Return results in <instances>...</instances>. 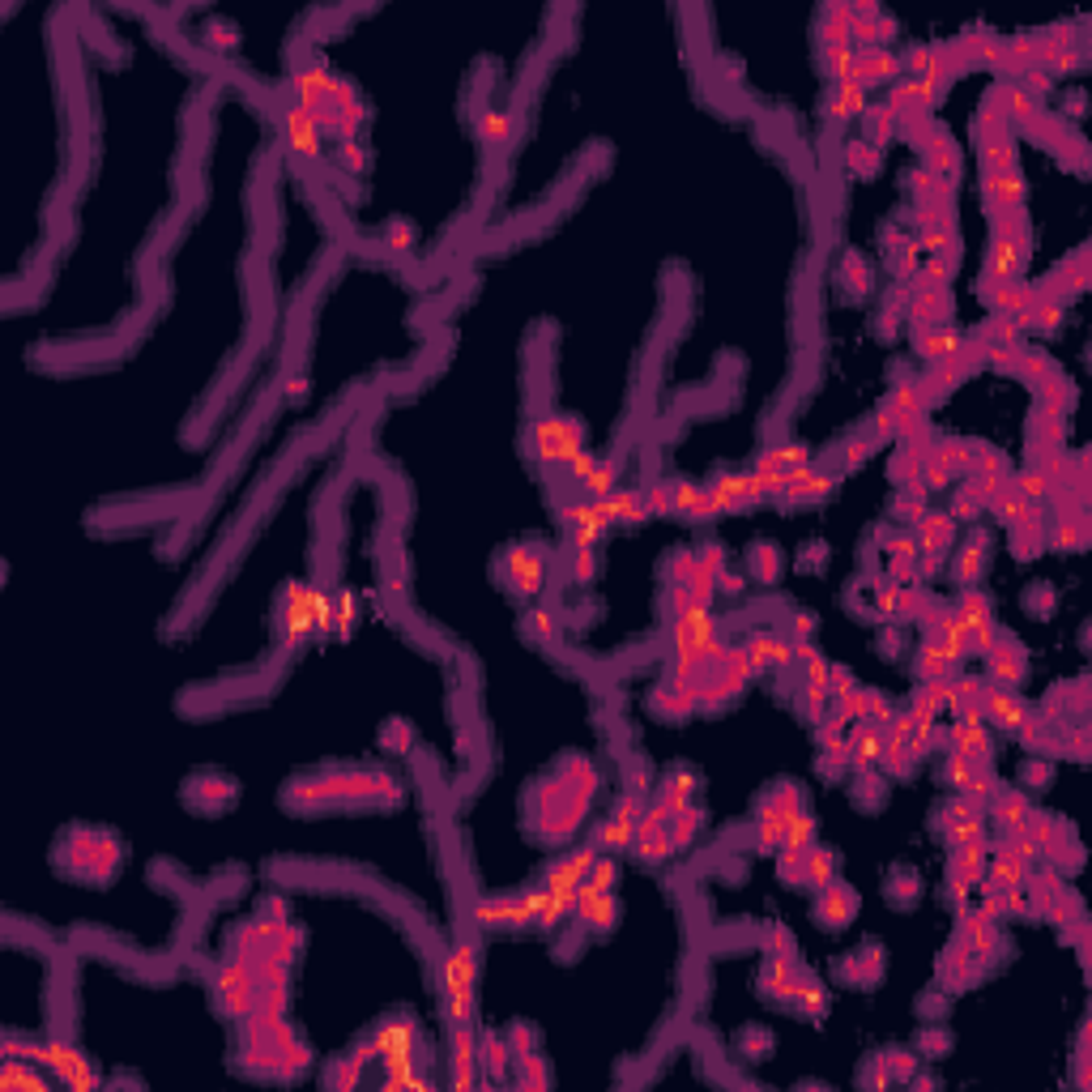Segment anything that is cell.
I'll return each mask as SVG.
<instances>
[{
    "instance_id": "cell-39",
    "label": "cell",
    "mask_w": 1092,
    "mask_h": 1092,
    "mask_svg": "<svg viewBox=\"0 0 1092 1092\" xmlns=\"http://www.w3.org/2000/svg\"><path fill=\"white\" fill-rule=\"evenodd\" d=\"M947 1042H952V1037H947L944 1029H922V1032H918V1054L939 1058V1054L947 1050Z\"/></svg>"
},
{
    "instance_id": "cell-11",
    "label": "cell",
    "mask_w": 1092,
    "mask_h": 1092,
    "mask_svg": "<svg viewBox=\"0 0 1092 1092\" xmlns=\"http://www.w3.org/2000/svg\"><path fill=\"white\" fill-rule=\"evenodd\" d=\"M947 311H952L947 290H918V295H909V303H905V316L913 329H918V324H944Z\"/></svg>"
},
{
    "instance_id": "cell-34",
    "label": "cell",
    "mask_w": 1092,
    "mask_h": 1092,
    "mask_svg": "<svg viewBox=\"0 0 1092 1092\" xmlns=\"http://www.w3.org/2000/svg\"><path fill=\"white\" fill-rule=\"evenodd\" d=\"M359 1071H363L359 1058H342V1063H333V1067H329L324 1084H329V1088H337V1084H342V1088H355V1084H359Z\"/></svg>"
},
{
    "instance_id": "cell-28",
    "label": "cell",
    "mask_w": 1092,
    "mask_h": 1092,
    "mask_svg": "<svg viewBox=\"0 0 1092 1092\" xmlns=\"http://www.w3.org/2000/svg\"><path fill=\"white\" fill-rule=\"evenodd\" d=\"M845 167L857 175H870L879 167V149L867 146V141H854V146H845Z\"/></svg>"
},
{
    "instance_id": "cell-44",
    "label": "cell",
    "mask_w": 1092,
    "mask_h": 1092,
    "mask_svg": "<svg viewBox=\"0 0 1092 1092\" xmlns=\"http://www.w3.org/2000/svg\"><path fill=\"white\" fill-rule=\"evenodd\" d=\"M944 1007H947V990H931V994H922L918 999V1011L922 1016H931V1020L944 1016Z\"/></svg>"
},
{
    "instance_id": "cell-16",
    "label": "cell",
    "mask_w": 1092,
    "mask_h": 1092,
    "mask_svg": "<svg viewBox=\"0 0 1092 1092\" xmlns=\"http://www.w3.org/2000/svg\"><path fill=\"white\" fill-rule=\"evenodd\" d=\"M918 751L905 743V738H883V751H879V764H883V777H909L913 764H918Z\"/></svg>"
},
{
    "instance_id": "cell-23",
    "label": "cell",
    "mask_w": 1092,
    "mask_h": 1092,
    "mask_svg": "<svg viewBox=\"0 0 1092 1092\" xmlns=\"http://www.w3.org/2000/svg\"><path fill=\"white\" fill-rule=\"evenodd\" d=\"M695 781H700V777H695L692 769H671V772H666V781L653 785V790H661V794L671 798V807L679 811V807H687V803H692Z\"/></svg>"
},
{
    "instance_id": "cell-33",
    "label": "cell",
    "mask_w": 1092,
    "mask_h": 1092,
    "mask_svg": "<svg viewBox=\"0 0 1092 1092\" xmlns=\"http://www.w3.org/2000/svg\"><path fill=\"white\" fill-rule=\"evenodd\" d=\"M973 769H977V764H973L968 756H960V751H947V759H944V781L960 790V785H965L968 777H973Z\"/></svg>"
},
{
    "instance_id": "cell-18",
    "label": "cell",
    "mask_w": 1092,
    "mask_h": 1092,
    "mask_svg": "<svg viewBox=\"0 0 1092 1092\" xmlns=\"http://www.w3.org/2000/svg\"><path fill=\"white\" fill-rule=\"evenodd\" d=\"M525 636L538 640V645L555 649L559 645V610L555 606H534L525 615Z\"/></svg>"
},
{
    "instance_id": "cell-48",
    "label": "cell",
    "mask_w": 1092,
    "mask_h": 1092,
    "mask_svg": "<svg viewBox=\"0 0 1092 1092\" xmlns=\"http://www.w3.org/2000/svg\"><path fill=\"white\" fill-rule=\"evenodd\" d=\"M888 1080H892V1071L883 1067V1058H875V1063L867 1067V1076H862V1084H867V1088H888Z\"/></svg>"
},
{
    "instance_id": "cell-14",
    "label": "cell",
    "mask_w": 1092,
    "mask_h": 1092,
    "mask_svg": "<svg viewBox=\"0 0 1092 1092\" xmlns=\"http://www.w3.org/2000/svg\"><path fill=\"white\" fill-rule=\"evenodd\" d=\"M1007 530H1011V551H1016L1020 559L1042 555V546H1045V508L1032 512V517H1024V521H1016V525H1007Z\"/></svg>"
},
{
    "instance_id": "cell-26",
    "label": "cell",
    "mask_w": 1092,
    "mask_h": 1092,
    "mask_svg": "<svg viewBox=\"0 0 1092 1092\" xmlns=\"http://www.w3.org/2000/svg\"><path fill=\"white\" fill-rule=\"evenodd\" d=\"M867 700H870V687H849V692L836 695L832 713H836V717H845L849 726H854V721H867Z\"/></svg>"
},
{
    "instance_id": "cell-37",
    "label": "cell",
    "mask_w": 1092,
    "mask_h": 1092,
    "mask_svg": "<svg viewBox=\"0 0 1092 1092\" xmlns=\"http://www.w3.org/2000/svg\"><path fill=\"white\" fill-rule=\"evenodd\" d=\"M883 1067L892 1071V1076H901V1080H909L913 1071H918V1058L909 1054V1050H883Z\"/></svg>"
},
{
    "instance_id": "cell-30",
    "label": "cell",
    "mask_w": 1092,
    "mask_h": 1092,
    "mask_svg": "<svg viewBox=\"0 0 1092 1092\" xmlns=\"http://www.w3.org/2000/svg\"><path fill=\"white\" fill-rule=\"evenodd\" d=\"M640 491H645V508L653 512V517H666V512H674V504H671V483H666V478H653V483H645Z\"/></svg>"
},
{
    "instance_id": "cell-36",
    "label": "cell",
    "mask_w": 1092,
    "mask_h": 1092,
    "mask_svg": "<svg viewBox=\"0 0 1092 1092\" xmlns=\"http://www.w3.org/2000/svg\"><path fill=\"white\" fill-rule=\"evenodd\" d=\"M504 1042H508V1050H512V1063L525 1054H534V1029H525V1024H512V1029L504 1032Z\"/></svg>"
},
{
    "instance_id": "cell-2",
    "label": "cell",
    "mask_w": 1092,
    "mask_h": 1092,
    "mask_svg": "<svg viewBox=\"0 0 1092 1092\" xmlns=\"http://www.w3.org/2000/svg\"><path fill=\"white\" fill-rule=\"evenodd\" d=\"M981 197H986V210L990 218H1011V213H1024V180L1016 175H981Z\"/></svg>"
},
{
    "instance_id": "cell-49",
    "label": "cell",
    "mask_w": 1092,
    "mask_h": 1092,
    "mask_svg": "<svg viewBox=\"0 0 1092 1092\" xmlns=\"http://www.w3.org/2000/svg\"><path fill=\"white\" fill-rule=\"evenodd\" d=\"M901 645H905V640H901V632H896V628H883V632H879V649L888 653V658H896V653H901Z\"/></svg>"
},
{
    "instance_id": "cell-45",
    "label": "cell",
    "mask_w": 1092,
    "mask_h": 1092,
    "mask_svg": "<svg viewBox=\"0 0 1092 1092\" xmlns=\"http://www.w3.org/2000/svg\"><path fill=\"white\" fill-rule=\"evenodd\" d=\"M849 687H857L854 674L845 671V666H828V695H832V700H836L841 692H849Z\"/></svg>"
},
{
    "instance_id": "cell-43",
    "label": "cell",
    "mask_w": 1092,
    "mask_h": 1092,
    "mask_svg": "<svg viewBox=\"0 0 1092 1092\" xmlns=\"http://www.w3.org/2000/svg\"><path fill=\"white\" fill-rule=\"evenodd\" d=\"M1024 602H1029V606L1037 610V615H1045V610L1054 606V589H1050L1045 581H1042V584H1032L1029 594H1024Z\"/></svg>"
},
{
    "instance_id": "cell-25",
    "label": "cell",
    "mask_w": 1092,
    "mask_h": 1092,
    "mask_svg": "<svg viewBox=\"0 0 1092 1092\" xmlns=\"http://www.w3.org/2000/svg\"><path fill=\"white\" fill-rule=\"evenodd\" d=\"M883 790H888V777L875 769H854V798L862 807H879Z\"/></svg>"
},
{
    "instance_id": "cell-38",
    "label": "cell",
    "mask_w": 1092,
    "mask_h": 1092,
    "mask_svg": "<svg viewBox=\"0 0 1092 1092\" xmlns=\"http://www.w3.org/2000/svg\"><path fill=\"white\" fill-rule=\"evenodd\" d=\"M977 512H981V499L973 496L965 483H960V486H956V496H952V517H960V521H973Z\"/></svg>"
},
{
    "instance_id": "cell-46",
    "label": "cell",
    "mask_w": 1092,
    "mask_h": 1092,
    "mask_svg": "<svg viewBox=\"0 0 1092 1092\" xmlns=\"http://www.w3.org/2000/svg\"><path fill=\"white\" fill-rule=\"evenodd\" d=\"M380 248H388V252H406V248H410V226H406V223H393V226L385 231V244H380Z\"/></svg>"
},
{
    "instance_id": "cell-40",
    "label": "cell",
    "mask_w": 1092,
    "mask_h": 1092,
    "mask_svg": "<svg viewBox=\"0 0 1092 1092\" xmlns=\"http://www.w3.org/2000/svg\"><path fill=\"white\" fill-rule=\"evenodd\" d=\"M777 870H781V879L803 883V849H781V857H777Z\"/></svg>"
},
{
    "instance_id": "cell-22",
    "label": "cell",
    "mask_w": 1092,
    "mask_h": 1092,
    "mask_svg": "<svg viewBox=\"0 0 1092 1092\" xmlns=\"http://www.w3.org/2000/svg\"><path fill=\"white\" fill-rule=\"evenodd\" d=\"M892 133H896V120L883 112L879 103H875V107H862V141H867V146L879 149L883 141H892Z\"/></svg>"
},
{
    "instance_id": "cell-41",
    "label": "cell",
    "mask_w": 1092,
    "mask_h": 1092,
    "mask_svg": "<svg viewBox=\"0 0 1092 1092\" xmlns=\"http://www.w3.org/2000/svg\"><path fill=\"white\" fill-rule=\"evenodd\" d=\"M1020 777L1029 785H1045L1050 781V756H1029L1024 759V769H1020Z\"/></svg>"
},
{
    "instance_id": "cell-31",
    "label": "cell",
    "mask_w": 1092,
    "mask_h": 1092,
    "mask_svg": "<svg viewBox=\"0 0 1092 1092\" xmlns=\"http://www.w3.org/2000/svg\"><path fill=\"white\" fill-rule=\"evenodd\" d=\"M337 167H342V175H359L363 167H367V149H363L359 136L337 146Z\"/></svg>"
},
{
    "instance_id": "cell-13",
    "label": "cell",
    "mask_w": 1092,
    "mask_h": 1092,
    "mask_svg": "<svg viewBox=\"0 0 1092 1092\" xmlns=\"http://www.w3.org/2000/svg\"><path fill=\"white\" fill-rule=\"evenodd\" d=\"M956 666H960V658H952L944 645H934V640H922L918 653H913V674H918L922 682L926 679H947V674H956Z\"/></svg>"
},
{
    "instance_id": "cell-47",
    "label": "cell",
    "mask_w": 1092,
    "mask_h": 1092,
    "mask_svg": "<svg viewBox=\"0 0 1092 1092\" xmlns=\"http://www.w3.org/2000/svg\"><path fill=\"white\" fill-rule=\"evenodd\" d=\"M824 563H828V551H824V542H807V546H803L798 568H824Z\"/></svg>"
},
{
    "instance_id": "cell-32",
    "label": "cell",
    "mask_w": 1092,
    "mask_h": 1092,
    "mask_svg": "<svg viewBox=\"0 0 1092 1092\" xmlns=\"http://www.w3.org/2000/svg\"><path fill=\"white\" fill-rule=\"evenodd\" d=\"M738 1050H743V1058H751V1063H759V1058L772 1054V1037L764 1029H747L743 1037H738Z\"/></svg>"
},
{
    "instance_id": "cell-4",
    "label": "cell",
    "mask_w": 1092,
    "mask_h": 1092,
    "mask_svg": "<svg viewBox=\"0 0 1092 1092\" xmlns=\"http://www.w3.org/2000/svg\"><path fill=\"white\" fill-rule=\"evenodd\" d=\"M1029 798H1024V790H1007V785H999V794L986 803V824H994L999 828V836L1003 832H1020L1024 828V819H1029Z\"/></svg>"
},
{
    "instance_id": "cell-9",
    "label": "cell",
    "mask_w": 1092,
    "mask_h": 1092,
    "mask_svg": "<svg viewBox=\"0 0 1092 1092\" xmlns=\"http://www.w3.org/2000/svg\"><path fill=\"white\" fill-rule=\"evenodd\" d=\"M862 107H867V90L845 86V82H832L828 99H824V120H828V128L836 133V128H841L845 120H854Z\"/></svg>"
},
{
    "instance_id": "cell-5",
    "label": "cell",
    "mask_w": 1092,
    "mask_h": 1092,
    "mask_svg": "<svg viewBox=\"0 0 1092 1092\" xmlns=\"http://www.w3.org/2000/svg\"><path fill=\"white\" fill-rule=\"evenodd\" d=\"M986 555H990V534L986 530H973V534L965 538V542L956 546L952 555V581L965 589V584H973L981 576V568H986Z\"/></svg>"
},
{
    "instance_id": "cell-35",
    "label": "cell",
    "mask_w": 1092,
    "mask_h": 1092,
    "mask_svg": "<svg viewBox=\"0 0 1092 1092\" xmlns=\"http://www.w3.org/2000/svg\"><path fill=\"white\" fill-rule=\"evenodd\" d=\"M845 769H849V756H845V743L819 747V772H824V777H841Z\"/></svg>"
},
{
    "instance_id": "cell-42",
    "label": "cell",
    "mask_w": 1092,
    "mask_h": 1092,
    "mask_svg": "<svg viewBox=\"0 0 1092 1092\" xmlns=\"http://www.w3.org/2000/svg\"><path fill=\"white\" fill-rule=\"evenodd\" d=\"M721 563H726V551H721L717 542H700V551H695V568L721 572Z\"/></svg>"
},
{
    "instance_id": "cell-21",
    "label": "cell",
    "mask_w": 1092,
    "mask_h": 1092,
    "mask_svg": "<svg viewBox=\"0 0 1092 1092\" xmlns=\"http://www.w3.org/2000/svg\"><path fill=\"white\" fill-rule=\"evenodd\" d=\"M977 815H986V811H977L965 794H956L934 811V832H952V828H960V824H968V819H977Z\"/></svg>"
},
{
    "instance_id": "cell-15",
    "label": "cell",
    "mask_w": 1092,
    "mask_h": 1092,
    "mask_svg": "<svg viewBox=\"0 0 1092 1092\" xmlns=\"http://www.w3.org/2000/svg\"><path fill=\"white\" fill-rule=\"evenodd\" d=\"M828 879H836V854L811 841L807 849H803V883H811V888H824Z\"/></svg>"
},
{
    "instance_id": "cell-27",
    "label": "cell",
    "mask_w": 1092,
    "mask_h": 1092,
    "mask_svg": "<svg viewBox=\"0 0 1092 1092\" xmlns=\"http://www.w3.org/2000/svg\"><path fill=\"white\" fill-rule=\"evenodd\" d=\"M632 849L645 857V862H666V857L674 854V841L666 828H658V832H649V836H636Z\"/></svg>"
},
{
    "instance_id": "cell-24",
    "label": "cell",
    "mask_w": 1092,
    "mask_h": 1092,
    "mask_svg": "<svg viewBox=\"0 0 1092 1092\" xmlns=\"http://www.w3.org/2000/svg\"><path fill=\"white\" fill-rule=\"evenodd\" d=\"M747 568H751V576L756 581H777V568H781V551L772 542H759L747 551Z\"/></svg>"
},
{
    "instance_id": "cell-6",
    "label": "cell",
    "mask_w": 1092,
    "mask_h": 1092,
    "mask_svg": "<svg viewBox=\"0 0 1092 1092\" xmlns=\"http://www.w3.org/2000/svg\"><path fill=\"white\" fill-rule=\"evenodd\" d=\"M883 751V730L870 726V721H854L845 730V756H849V769H875Z\"/></svg>"
},
{
    "instance_id": "cell-8",
    "label": "cell",
    "mask_w": 1092,
    "mask_h": 1092,
    "mask_svg": "<svg viewBox=\"0 0 1092 1092\" xmlns=\"http://www.w3.org/2000/svg\"><path fill=\"white\" fill-rule=\"evenodd\" d=\"M653 708L666 713V717H687L692 708H700L695 682H682V679H674V674H666V679L658 682V692H653Z\"/></svg>"
},
{
    "instance_id": "cell-17",
    "label": "cell",
    "mask_w": 1092,
    "mask_h": 1092,
    "mask_svg": "<svg viewBox=\"0 0 1092 1092\" xmlns=\"http://www.w3.org/2000/svg\"><path fill=\"white\" fill-rule=\"evenodd\" d=\"M610 517H615V525H636V521H645L649 517V508H645V491L636 486V491H610Z\"/></svg>"
},
{
    "instance_id": "cell-7",
    "label": "cell",
    "mask_w": 1092,
    "mask_h": 1092,
    "mask_svg": "<svg viewBox=\"0 0 1092 1092\" xmlns=\"http://www.w3.org/2000/svg\"><path fill=\"white\" fill-rule=\"evenodd\" d=\"M857 913V892L841 879H828L819 888L815 901V918H824V926H845V922Z\"/></svg>"
},
{
    "instance_id": "cell-29",
    "label": "cell",
    "mask_w": 1092,
    "mask_h": 1092,
    "mask_svg": "<svg viewBox=\"0 0 1092 1092\" xmlns=\"http://www.w3.org/2000/svg\"><path fill=\"white\" fill-rule=\"evenodd\" d=\"M913 892H918V875H913L909 867H896L892 875H888V896H892L896 905H909Z\"/></svg>"
},
{
    "instance_id": "cell-10",
    "label": "cell",
    "mask_w": 1092,
    "mask_h": 1092,
    "mask_svg": "<svg viewBox=\"0 0 1092 1092\" xmlns=\"http://www.w3.org/2000/svg\"><path fill=\"white\" fill-rule=\"evenodd\" d=\"M960 342H965V337L952 333L947 324H918V329H913V350H918L926 363H939V359H947V355H956Z\"/></svg>"
},
{
    "instance_id": "cell-20",
    "label": "cell",
    "mask_w": 1092,
    "mask_h": 1092,
    "mask_svg": "<svg viewBox=\"0 0 1092 1092\" xmlns=\"http://www.w3.org/2000/svg\"><path fill=\"white\" fill-rule=\"evenodd\" d=\"M836 278H841V286L849 290L854 299H862L870 290V265L857 257V252H845L841 265H836Z\"/></svg>"
},
{
    "instance_id": "cell-1",
    "label": "cell",
    "mask_w": 1092,
    "mask_h": 1092,
    "mask_svg": "<svg viewBox=\"0 0 1092 1092\" xmlns=\"http://www.w3.org/2000/svg\"><path fill=\"white\" fill-rule=\"evenodd\" d=\"M213 999L226 1016L248 1020L257 1011V968L239 965V960H226L218 973H213Z\"/></svg>"
},
{
    "instance_id": "cell-19",
    "label": "cell",
    "mask_w": 1092,
    "mask_h": 1092,
    "mask_svg": "<svg viewBox=\"0 0 1092 1092\" xmlns=\"http://www.w3.org/2000/svg\"><path fill=\"white\" fill-rule=\"evenodd\" d=\"M704 828V811L700 807H679L674 811L671 819H666V832H671V841H674V849H682V845H692L695 841V832Z\"/></svg>"
},
{
    "instance_id": "cell-12",
    "label": "cell",
    "mask_w": 1092,
    "mask_h": 1092,
    "mask_svg": "<svg viewBox=\"0 0 1092 1092\" xmlns=\"http://www.w3.org/2000/svg\"><path fill=\"white\" fill-rule=\"evenodd\" d=\"M184 794H188V803H192V807L213 811V807H223V803H231V798H235V785H231V777L205 772V777H197V781L188 785Z\"/></svg>"
},
{
    "instance_id": "cell-3",
    "label": "cell",
    "mask_w": 1092,
    "mask_h": 1092,
    "mask_svg": "<svg viewBox=\"0 0 1092 1092\" xmlns=\"http://www.w3.org/2000/svg\"><path fill=\"white\" fill-rule=\"evenodd\" d=\"M913 542H918V551H931V555H947L956 546V517L952 512H931L922 508L918 521H913Z\"/></svg>"
}]
</instances>
